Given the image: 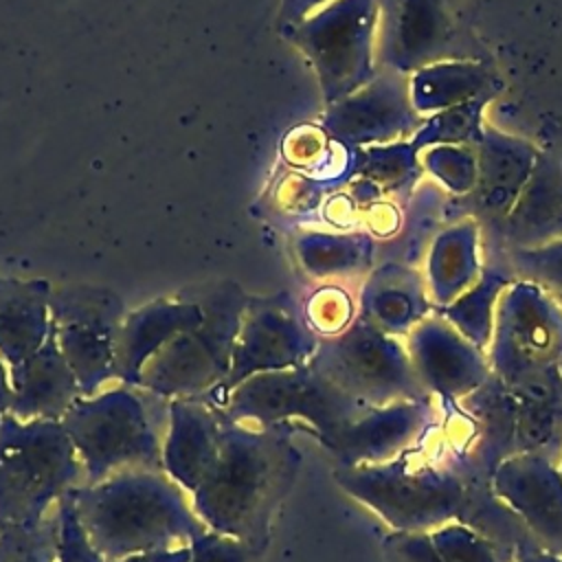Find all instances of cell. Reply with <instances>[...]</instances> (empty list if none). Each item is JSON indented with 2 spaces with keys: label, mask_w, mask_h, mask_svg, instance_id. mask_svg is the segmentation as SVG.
I'll use <instances>...</instances> for the list:
<instances>
[{
  "label": "cell",
  "mask_w": 562,
  "mask_h": 562,
  "mask_svg": "<svg viewBox=\"0 0 562 562\" xmlns=\"http://www.w3.org/2000/svg\"><path fill=\"white\" fill-rule=\"evenodd\" d=\"M299 463L288 426L261 428L226 419L217 459L191 494L193 512L206 529L263 551Z\"/></svg>",
  "instance_id": "obj_1"
},
{
  "label": "cell",
  "mask_w": 562,
  "mask_h": 562,
  "mask_svg": "<svg viewBox=\"0 0 562 562\" xmlns=\"http://www.w3.org/2000/svg\"><path fill=\"white\" fill-rule=\"evenodd\" d=\"M77 520L105 562L189 547L204 531L184 492L165 470H127L70 492Z\"/></svg>",
  "instance_id": "obj_2"
},
{
  "label": "cell",
  "mask_w": 562,
  "mask_h": 562,
  "mask_svg": "<svg viewBox=\"0 0 562 562\" xmlns=\"http://www.w3.org/2000/svg\"><path fill=\"white\" fill-rule=\"evenodd\" d=\"M86 472V485L127 470H162L169 400L119 384L81 395L59 419Z\"/></svg>",
  "instance_id": "obj_3"
},
{
  "label": "cell",
  "mask_w": 562,
  "mask_h": 562,
  "mask_svg": "<svg viewBox=\"0 0 562 562\" xmlns=\"http://www.w3.org/2000/svg\"><path fill=\"white\" fill-rule=\"evenodd\" d=\"M86 485L83 463L61 422H0V525L46 520L59 501Z\"/></svg>",
  "instance_id": "obj_4"
},
{
  "label": "cell",
  "mask_w": 562,
  "mask_h": 562,
  "mask_svg": "<svg viewBox=\"0 0 562 562\" xmlns=\"http://www.w3.org/2000/svg\"><path fill=\"white\" fill-rule=\"evenodd\" d=\"M215 406L233 424L261 428L301 424L310 426L321 441L369 408L334 386L312 364L255 373Z\"/></svg>",
  "instance_id": "obj_5"
},
{
  "label": "cell",
  "mask_w": 562,
  "mask_h": 562,
  "mask_svg": "<svg viewBox=\"0 0 562 562\" xmlns=\"http://www.w3.org/2000/svg\"><path fill=\"white\" fill-rule=\"evenodd\" d=\"M490 342L507 382L553 373L562 362V307L538 285L514 279L498 296Z\"/></svg>",
  "instance_id": "obj_6"
},
{
  "label": "cell",
  "mask_w": 562,
  "mask_h": 562,
  "mask_svg": "<svg viewBox=\"0 0 562 562\" xmlns=\"http://www.w3.org/2000/svg\"><path fill=\"white\" fill-rule=\"evenodd\" d=\"M382 68L413 75L419 68L479 59V44L459 22L452 0H378Z\"/></svg>",
  "instance_id": "obj_7"
},
{
  "label": "cell",
  "mask_w": 562,
  "mask_h": 562,
  "mask_svg": "<svg viewBox=\"0 0 562 562\" xmlns=\"http://www.w3.org/2000/svg\"><path fill=\"white\" fill-rule=\"evenodd\" d=\"M476 178L463 198L448 195V224L472 217L481 228L483 257L494 252L501 228L518 202L522 187L531 173L538 145L507 136L498 130H485L474 143Z\"/></svg>",
  "instance_id": "obj_8"
},
{
  "label": "cell",
  "mask_w": 562,
  "mask_h": 562,
  "mask_svg": "<svg viewBox=\"0 0 562 562\" xmlns=\"http://www.w3.org/2000/svg\"><path fill=\"white\" fill-rule=\"evenodd\" d=\"M312 367L362 406L411 393L417 375L408 353L371 323L356 325L329 340Z\"/></svg>",
  "instance_id": "obj_9"
},
{
  "label": "cell",
  "mask_w": 562,
  "mask_h": 562,
  "mask_svg": "<svg viewBox=\"0 0 562 562\" xmlns=\"http://www.w3.org/2000/svg\"><path fill=\"white\" fill-rule=\"evenodd\" d=\"M378 0H340L310 31V44L329 99H342L369 83Z\"/></svg>",
  "instance_id": "obj_10"
},
{
  "label": "cell",
  "mask_w": 562,
  "mask_h": 562,
  "mask_svg": "<svg viewBox=\"0 0 562 562\" xmlns=\"http://www.w3.org/2000/svg\"><path fill=\"white\" fill-rule=\"evenodd\" d=\"M562 237V125L540 132L538 154L518 202L507 215L494 252L507 248H536Z\"/></svg>",
  "instance_id": "obj_11"
},
{
  "label": "cell",
  "mask_w": 562,
  "mask_h": 562,
  "mask_svg": "<svg viewBox=\"0 0 562 562\" xmlns=\"http://www.w3.org/2000/svg\"><path fill=\"white\" fill-rule=\"evenodd\" d=\"M422 123L424 116L411 101L408 75L393 68H382L331 116L336 134L353 143L411 140Z\"/></svg>",
  "instance_id": "obj_12"
},
{
  "label": "cell",
  "mask_w": 562,
  "mask_h": 562,
  "mask_svg": "<svg viewBox=\"0 0 562 562\" xmlns=\"http://www.w3.org/2000/svg\"><path fill=\"white\" fill-rule=\"evenodd\" d=\"M226 417L206 397L169 400V422L162 441V470L189 494L213 468Z\"/></svg>",
  "instance_id": "obj_13"
},
{
  "label": "cell",
  "mask_w": 562,
  "mask_h": 562,
  "mask_svg": "<svg viewBox=\"0 0 562 562\" xmlns=\"http://www.w3.org/2000/svg\"><path fill=\"white\" fill-rule=\"evenodd\" d=\"M9 413L22 422L55 419L81 397V386L68 367L61 349L53 342L9 369Z\"/></svg>",
  "instance_id": "obj_14"
},
{
  "label": "cell",
  "mask_w": 562,
  "mask_h": 562,
  "mask_svg": "<svg viewBox=\"0 0 562 562\" xmlns=\"http://www.w3.org/2000/svg\"><path fill=\"white\" fill-rule=\"evenodd\" d=\"M485 268L481 228L472 217L446 224L435 237L426 259L424 279L432 310H443L468 292Z\"/></svg>",
  "instance_id": "obj_15"
},
{
  "label": "cell",
  "mask_w": 562,
  "mask_h": 562,
  "mask_svg": "<svg viewBox=\"0 0 562 562\" xmlns=\"http://www.w3.org/2000/svg\"><path fill=\"white\" fill-rule=\"evenodd\" d=\"M408 353L419 380L446 389L476 384L485 371L479 347L441 314H428L408 331Z\"/></svg>",
  "instance_id": "obj_16"
},
{
  "label": "cell",
  "mask_w": 562,
  "mask_h": 562,
  "mask_svg": "<svg viewBox=\"0 0 562 562\" xmlns=\"http://www.w3.org/2000/svg\"><path fill=\"white\" fill-rule=\"evenodd\" d=\"M408 81L411 101L424 119L468 101H492L503 90V81L487 59L439 61L415 70Z\"/></svg>",
  "instance_id": "obj_17"
},
{
  "label": "cell",
  "mask_w": 562,
  "mask_h": 562,
  "mask_svg": "<svg viewBox=\"0 0 562 562\" xmlns=\"http://www.w3.org/2000/svg\"><path fill=\"white\" fill-rule=\"evenodd\" d=\"M364 312L384 334L411 331L432 312L424 272L404 263L382 266L367 288Z\"/></svg>",
  "instance_id": "obj_18"
},
{
  "label": "cell",
  "mask_w": 562,
  "mask_h": 562,
  "mask_svg": "<svg viewBox=\"0 0 562 562\" xmlns=\"http://www.w3.org/2000/svg\"><path fill=\"white\" fill-rule=\"evenodd\" d=\"M448 193L432 180H422L404 206L400 233L389 244V263H404L411 268L424 266V259L448 224L446 217Z\"/></svg>",
  "instance_id": "obj_19"
},
{
  "label": "cell",
  "mask_w": 562,
  "mask_h": 562,
  "mask_svg": "<svg viewBox=\"0 0 562 562\" xmlns=\"http://www.w3.org/2000/svg\"><path fill=\"white\" fill-rule=\"evenodd\" d=\"M512 281L514 277L498 261H485L479 281L448 307L437 310V314H441L470 342L483 347L492 338L498 296Z\"/></svg>",
  "instance_id": "obj_20"
},
{
  "label": "cell",
  "mask_w": 562,
  "mask_h": 562,
  "mask_svg": "<svg viewBox=\"0 0 562 562\" xmlns=\"http://www.w3.org/2000/svg\"><path fill=\"white\" fill-rule=\"evenodd\" d=\"M364 173L373 187L384 189L397 204L406 206L415 187L422 182L424 169L419 165V151L411 140L373 147L367 154Z\"/></svg>",
  "instance_id": "obj_21"
},
{
  "label": "cell",
  "mask_w": 562,
  "mask_h": 562,
  "mask_svg": "<svg viewBox=\"0 0 562 562\" xmlns=\"http://www.w3.org/2000/svg\"><path fill=\"white\" fill-rule=\"evenodd\" d=\"M514 279L544 290L562 307V237L536 248H507L492 259Z\"/></svg>",
  "instance_id": "obj_22"
},
{
  "label": "cell",
  "mask_w": 562,
  "mask_h": 562,
  "mask_svg": "<svg viewBox=\"0 0 562 562\" xmlns=\"http://www.w3.org/2000/svg\"><path fill=\"white\" fill-rule=\"evenodd\" d=\"M487 103V99H476L424 119L422 127L411 138V145L417 151L432 145H474L483 134L481 112Z\"/></svg>",
  "instance_id": "obj_23"
},
{
  "label": "cell",
  "mask_w": 562,
  "mask_h": 562,
  "mask_svg": "<svg viewBox=\"0 0 562 562\" xmlns=\"http://www.w3.org/2000/svg\"><path fill=\"white\" fill-rule=\"evenodd\" d=\"M57 507L35 525H0V562H57Z\"/></svg>",
  "instance_id": "obj_24"
},
{
  "label": "cell",
  "mask_w": 562,
  "mask_h": 562,
  "mask_svg": "<svg viewBox=\"0 0 562 562\" xmlns=\"http://www.w3.org/2000/svg\"><path fill=\"white\" fill-rule=\"evenodd\" d=\"M419 165L430 180L448 195L463 198L474 187L476 149L474 145H432L419 151Z\"/></svg>",
  "instance_id": "obj_25"
},
{
  "label": "cell",
  "mask_w": 562,
  "mask_h": 562,
  "mask_svg": "<svg viewBox=\"0 0 562 562\" xmlns=\"http://www.w3.org/2000/svg\"><path fill=\"white\" fill-rule=\"evenodd\" d=\"M259 553L255 547L211 529L189 542V562H255Z\"/></svg>",
  "instance_id": "obj_26"
},
{
  "label": "cell",
  "mask_w": 562,
  "mask_h": 562,
  "mask_svg": "<svg viewBox=\"0 0 562 562\" xmlns=\"http://www.w3.org/2000/svg\"><path fill=\"white\" fill-rule=\"evenodd\" d=\"M57 522H59L57 562H105L86 538L77 520L70 494H66L57 505Z\"/></svg>",
  "instance_id": "obj_27"
},
{
  "label": "cell",
  "mask_w": 562,
  "mask_h": 562,
  "mask_svg": "<svg viewBox=\"0 0 562 562\" xmlns=\"http://www.w3.org/2000/svg\"><path fill=\"white\" fill-rule=\"evenodd\" d=\"M116 562H189V547L136 553V555H130V558H123Z\"/></svg>",
  "instance_id": "obj_28"
},
{
  "label": "cell",
  "mask_w": 562,
  "mask_h": 562,
  "mask_svg": "<svg viewBox=\"0 0 562 562\" xmlns=\"http://www.w3.org/2000/svg\"><path fill=\"white\" fill-rule=\"evenodd\" d=\"M9 400H11V386H9V373L7 364L0 358V422L9 413Z\"/></svg>",
  "instance_id": "obj_29"
},
{
  "label": "cell",
  "mask_w": 562,
  "mask_h": 562,
  "mask_svg": "<svg viewBox=\"0 0 562 562\" xmlns=\"http://www.w3.org/2000/svg\"><path fill=\"white\" fill-rule=\"evenodd\" d=\"M307 2H318V0H307Z\"/></svg>",
  "instance_id": "obj_30"
}]
</instances>
